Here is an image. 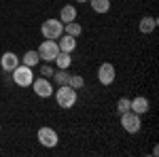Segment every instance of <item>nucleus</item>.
I'll return each instance as SVG.
<instances>
[{"label":"nucleus","mask_w":159,"mask_h":157,"mask_svg":"<svg viewBox=\"0 0 159 157\" xmlns=\"http://www.w3.org/2000/svg\"><path fill=\"white\" fill-rule=\"evenodd\" d=\"M79 2H89V0H79Z\"/></svg>","instance_id":"4be33fe9"},{"label":"nucleus","mask_w":159,"mask_h":157,"mask_svg":"<svg viewBox=\"0 0 159 157\" xmlns=\"http://www.w3.org/2000/svg\"><path fill=\"white\" fill-rule=\"evenodd\" d=\"M36 136H38V142H40L43 146H47V149H53V146L60 142L57 132H55L53 127H47V125H45V127H40Z\"/></svg>","instance_id":"0eeeda50"},{"label":"nucleus","mask_w":159,"mask_h":157,"mask_svg":"<svg viewBox=\"0 0 159 157\" xmlns=\"http://www.w3.org/2000/svg\"><path fill=\"white\" fill-rule=\"evenodd\" d=\"M91 9L96 13H108L110 11V0H89Z\"/></svg>","instance_id":"a211bd4d"},{"label":"nucleus","mask_w":159,"mask_h":157,"mask_svg":"<svg viewBox=\"0 0 159 157\" xmlns=\"http://www.w3.org/2000/svg\"><path fill=\"white\" fill-rule=\"evenodd\" d=\"M40 32L43 36L49 38V40H57L64 34V24L60 19H45V24L40 25Z\"/></svg>","instance_id":"f03ea898"},{"label":"nucleus","mask_w":159,"mask_h":157,"mask_svg":"<svg viewBox=\"0 0 159 157\" xmlns=\"http://www.w3.org/2000/svg\"><path fill=\"white\" fill-rule=\"evenodd\" d=\"M129 104H132V110H134L136 115H144V113H148V100L144 96H136L134 100H129Z\"/></svg>","instance_id":"9b49d317"},{"label":"nucleus","mask_w":159,"mask_h":157,"mask_svg":"<svg viewBox=\"0 0 159 157\" xmlns=\"http://www.w3.org/2000/svg\"><path fill=\"white\" fill-rule=\"evenodd\" d=\"M11 74H13L15 85H19V87H30V85H32V81H34L32 68H30V66H25V64H19V66H17Z\"/></svg>","instance_id":"7ed1b4c3"},{"label":"nucleus","mask_w":159,"mask_h":157,"mask_svg":"<svg viewBox=\"0 0 159 157\" xmlns=\"http://www.w3.org/2000/svg\"><path fill=\"white\" fill-rule=\"evenodd\" d=\"M115 79H117V70H115V66L110 64V62H104V64H100L98 68V81L102 85H112L115 83Z\"/></svg>","instance_id":"6e6552de"},{"label":"nucleus","mask_w":159,"mask_h":157,"mask_svg":"<svg viewBox=\"0 0 159 157\" xmlns=\"http://www.w3.org/2000/svg\"><path fill=\"white\" fill-rule=\"evenodd\" d=\"M121 125H123V130L125 132H129V134H136V132H140V115H136L134 110H127V113H123L121 115Z\"/></svg>","instance_id":"39448f33"},{"label":"nucleus","mask_w":159,"mask_h":157,"mask_svg":"<svg viewBox=\"0 0 159 157\" xmlns=\"http://www.w3.org/2000/svg\"><path fill=\"white\" fill-rule=\"evenodd\" d=\"M64 34H70V36L79 38L81 34H83V25L76 24V19H74V21H70V24H64Z\"/></svg>","instance_id":"4468645a"},{"label":"nucleus","mask_w":159,"mask_h":157,"mask_svg":"<svg viewBox=\"0 0 159 157\" xmlns=\"http://www.w3.org/2000/svg\"><path fill=\"white\" fill-rule=\"evenodd\" d=\"M53 72H55V70L49 66V62H45V64H43V68H40V74H43L45 79H51V76H53Z\"/></svg>","instance_id":"412c9836"},{"label":"nucleus","mask_w":159,"mask_h":157,"mask_svg":"<svg viewBox=\"0 0 159 157\" xmlns=\"http://www.w3.org/2000/svg\"><path fill=\"white\" fill-rule=\"evenodd\" d=\"M57 19H60L61 24H70V21H74V19H76V7H72V4H64Z\"/></svg>","instance_id":"f8f14e48"},{"label":"nucleus","mask_w":159,"mask_h":157,"mask_svg":"<svg viewBox=\"0 0 159 157\" xmlns=\"http://www.w3.org/2000/svg\"><path fill=\"white\" fill-rule=\"evenodd\" d=\"M68 85H70L72 89H76V91H79V89H83V87H85V79H83L81 74H70Z\"/></svg>","instance_id":"6ab92c4d"},{"label":"nucleus","mask_w":159,"mask_h":157,"mask_svg":"<svg viewBox=\"0 0 159 157\" xmlns=\"http://www.w3.org/2000/svg\"><path fill=\"white\" fill-rule=\"evenodd\" d=\"M53 62L57 64V68H70V66H72V58H70V53H66V51H60L57 58Z\"/></svg>","instance_id":"dca6fc26"},{"label":"nucleus","mask_w":159,"mask_h":157,"mask_svg":"<svg viewBox=\"0 0 159 157\" xmlns=\"http://www.w3.org/2000/svg\"><path fill=\"white\" fill-rule=\"evenodd\" d=\"M30 87L34 89V94H36L38 98H51V96H53V85H51V81H49V79H45V76L34 79Z\"/></svg>","instance_id":"423d86ee"},{"label":"nucleus","mask_w":159,"mask_h":157,"mask_svg":"<svg viewBox=\"0 0 159 157\" xmlns=\"http://www.w3.org/2000/svg\"><path fill=\"white\" fill-rule=\"evenodd\" d=\"M53 96H55V102L60 104L61 109H72L76 104V100H79L76 89H72L70 85H60L57 91H53Z\"/></svg>","instance_id":"f257e3e1"},{"label":"nucleus","mask_w":159,"mask_h":157,"mask_svg":"<svg viewBox=\"0 0 159 157\" xmlns=\"http://www.w3.org/2000/svg\"><path fill=\"white\" fill-rule=\"evenodd\" d=\"M57 47H60V51L72 53L74 49H76V38L70 36V34H61V36L57 38Z\"/></svg>","instance_id":"9d476101"},{"label":"nucleus","mask_w":159,"mask_h":157,"mask_svg":"<svg viewBox=\"0 0 159 157\" xmlns=\"http://www.w3.org/2000/svg\"><path fill=\"white\" fill-rule=\"evenodd\" d=\"M68 79H70V72H68V68H57L55 72H53V81L60 85H68Z\"/></svg>","instance_id":"2eb2a0df"},{"label":"nucleus","mask_w":159,"mask_h":157,"mask_svg":"<svg viewBox=\"0 0 159 157\" xmlns=\"http://www.w3.org/2000/svg\"><path fill=\"white\" fill-rule=\"evenodd\" d=\"M127 110H132L129 98H119V102H117V113H119V115H123V113H127Z\"/></svg>","instance_id":"aec40b11"},{"label":"nucleus","mask_w":159,"mask_h":157,"mask_svg":"<svg viewBox=\"0 0 159 157\" xmlns=\"http://www.w3.org/2000/svg\"><path fill=\"white\" fill-rule=\"evenodd\" d=\"M19 64H21V62H19V58H17L13 51L2 53V58H0V66H2V70H4V72H13Z\"/></svg>","instance_id":"1a4fd4ad"},{"label":"nucleus","mask_w":159,"mask_h":157,"mask_svg":"<svg viewBox=\"0 0 159 157\" xmlns=\"http://www.w3.org/2000/svg\"><path fill=\"white\" fill-rule=\"evenodd\" d=\"M155 28H157V17H142L140 24H138V30L142 34H151Z\"/></svg>","instance_id":"ddd939ff"},{"label":"nucleus","mask_w":159,"mask_h":157,"mask_svg":"<svg viewBox=\"0 0 159 157\" xmlns=\"http://www.w3.org/2000/svg\"><path fill=\"white\" fill-rule=\"evenodd\" d=\"M21 64H25V66H30V68H32V66H36L38 62H40V58H38V51H25L24 53V58H21Z\"/></svg>","instance_id":"f3484780"},{"label":"nucleus","mask_w":159,"mask_h":157,"mask_svg":"<svg viewBox=\"0 0 159 157\" xmlns=\"http://www.w3.org/2000/svg\"><path fill=\"white\" fill-rule=\"evenodd\" d=\"M36 51H38V58H40L43 62H53L55 58H57V53H60V47H57V40L45 38L43 45H40Z\"/></svg>","instance_id":"20e7f679"}]
</instances>
